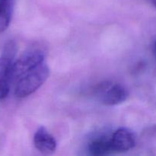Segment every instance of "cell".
<instances>
[{"label":"cell","mask_w":156,"mask_h":156,"mask_svg":"<svg viewBox=\"0 0 156 156\" xmlns=\"http://www.w3.org/2000/svg\"><path fill=\"white\" fill-rule=\"evenodd\" d=\"M49 76V66L45 62H42L15 81V96L19 98L28 97L44 85Z\"/></svg>","instance_id":"6da1fadb"},{"label":"cell","mask_w":156,"mask_h":156,"mask_svg":"<svg viewBox=\"0 0 156 156\" xmlns=\"http://www.w3.org/2000/svg\"><path fill=\"white\" fill-rule=\"evenodd\" d=\"M16 50L15 43L13 41H8L0 56V100L5 98L10 91Z\"/></svg>","instance_id":"7a4b0ae2"},{"label":"cell","mask_w":156,"mask_h":156,"mask_svg":"<svg viewBox=\"0 0 156 156\" xmlns=\"http://www.w3.org/2000/svg\"><path fill=\"white\" fill-rule=\"evenodd\" d=\"M94 93L100 98L103 105L106 106H115L120 105L127 98L128 93L126 88L118 83L103 82L94 88Z\"/></svg>","instance_id":"3957f363"},{"label":"cell","mask_w":156,"mask_h":156,"mask_svg":"<svg viewBox=\"0 0 156 156\" xmlns=\"http://www.w3.org/2000/svg\"><path fill=\"white\" fill-rule=\"evenodd\" d=\"M45 53L39 49H32L23 53L15 60L12 69V82L44 62Z\"/></svg>","instance_id":"277c9868"},{"label":"cell","mask_w":156,"mask_h":156,"mask_svg":"<svg viewBox=\"0 0 156 156\" xmlns=\"http://www.w3.org/2000/svg\"><path fill=\"white\" fill-rule=\"evenodd\" d=\"M110 140L114 153L126 152L132 149L136 145L135 135L126 128H119L113 133Z\"/></svg>","instance_id":"5b68a950"},{"label":"cell","mask_w":156,"mask_h":156,"mask_svg":"<svg viewBox=\"0 0 156 156\" xmlns=\"http://www.w3.org/2000/svg\"><path fill=\"white\" fill-rule=\"evenodd\" d=\"M35 148L44 155H50L56 151V141L54 137L44 126L38 128L34 136Z\"/></svg>","instance_id":"8992f818"},{"label":"cell","mask_w":156,"mask_h":156,"mask_svg":"<svg viewBox=\"0 0 156 156\" xmlns=\"http://www.w3.org/2000/svg\"><path fill=\"white\" fill-rule=\"evenodd\" d=\"M88 152L91 155L102 156L114 153L111 140L98 138L91 141L88 145Z\"/></svg>","instance_id":"52a82bcc"},{"label":"cell","mask_w":156,"mask_h":156,"mask_svg":"<svg viewBox=\"0 0 156 156\" xmlns=\"http://www.w3.org/2000/svg\"><path fill=\"white\" fill-rule=\"evenodd\" d=\"M14 0H0V33L5 31L12 20Z\"/></svg>","instance_id":"ba28073f"},{"label":"cell","mask_w":156,"mask_h":156,"mask_svg":"<svg viewBox=\"0 0 156 156\" xmlns=\"http://www.w3.org/2000/svg\"><path fill=\"white\" fill-rule=\"evenodd\" d=\"M152 3H153L154 5L156 7V0H152Z\"/></svg>","instance_id":"9c48e42d"},{"label":"cell","mask_w":156,"mask_h":156,"mask_svg":"<svg viewBox=\"0 0 156 156\" xmlns=\"http://www.w3.org/2000/svg\"><path fill=\"white\" fill-rule=\"evenodd\" d=\"M155 51H156V43H155Z\"/></svg>","instance_id":"30bf717a"}]
</instances>
